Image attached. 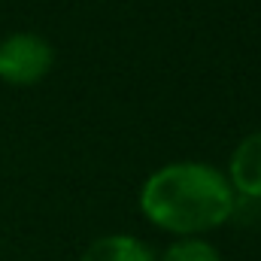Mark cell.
<instances>
[{"label": "cell", "instance_id": "obj_1", "mask_svg": "<svg viewBox=\"0 0 261 261\" xmlns=\"http://www.w3.org/2000/svg\"><path fill=\"white\" fill-rule=\"evenodd\" d=\"M237 206L225 170L206 161H170L140 186V213L176 237H203L222 228Z\"/></svg>", "mask_w": 261, "mask_h": 261}, {"label": "cell", "instance_id": "obj_2", "mask_svg": "<svg viewBox=\"0 0 261 261\" xmlns=\"http://www.w3.org/2000/svg\"><path fill=\"white\" fill-rule=\"evenodd\" d=\"M55 67V49L43 34L15 31L0 40V79L9 85H37Z\"/></svg>", "mask_w": 261, "mask_h": 261}, {"label": "cell", "instance_id": "obj_3", "mask_svg": "<svg viewBox=\"0 0 261 261\" xmlns=\"http://www.w3.org/2000/svg\"><path fill=\"white\" fill-rule=\"evenodd\" d=\"M228 182L234 189V195L261 200V130L246 134L228 161Z\"/></svg>", "mask_w": 261, "mask_h": 261}, {"label": "cell", "instance_id": "obj_4", "mask_svg": "<svg viewBox=\"0 0 261 261\" xmlns=\"http://www.w3.org/2000/svg\"><path fill=\"white\" fill-rule=\"evenodd\" d=\"M79 261H155V252L130 234H103L85 246Z\"/></svg>", "mask_w": 261, "mask_h": 261}, {"label": "cell", "instance_id": "obj_5", "mask_svg": "<svg viewBox=\"0 0 261 261\" xmlns=\"http://www.w3.org/2000/svg\"><path fill=\"white\" fill-rule=\"evenodd\" d=\"M158 261H225L222 252L203 237H176Z\"/></svg>", "mask_w": 261, "mask_h": 261}]
</instances>
